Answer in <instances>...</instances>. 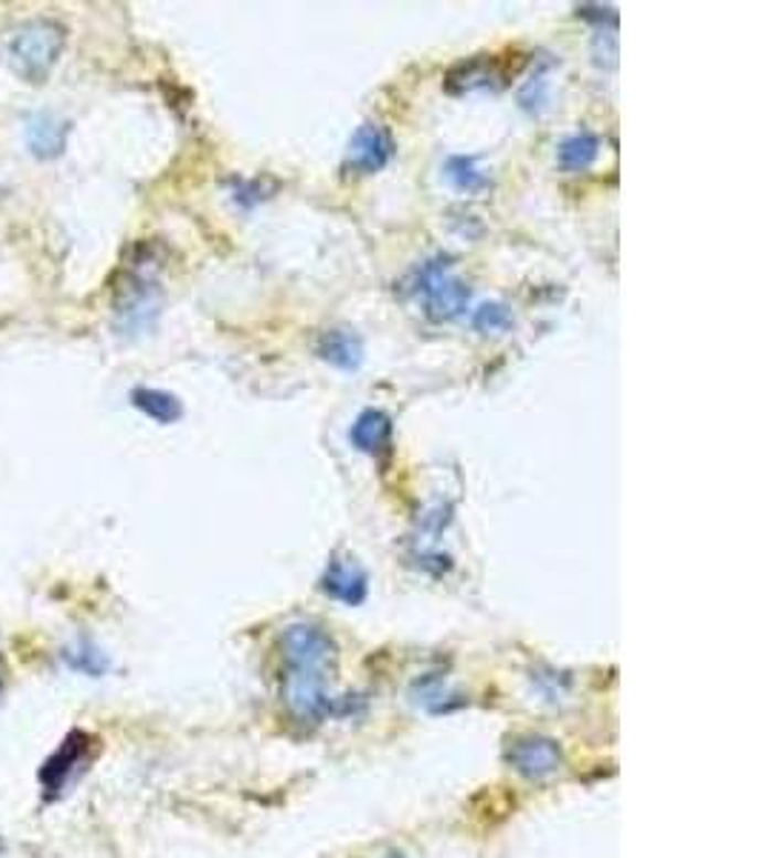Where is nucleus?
Segmentation results:
<instances>
[{"mask_svg": "<svg viewBox=\"0 0 763 858\" xmlns=\"http://www.w3.org/2000/svg\"><path fill=\"white\" fill-rule=\"evenodd\" d=\"M280 661L284 681L280 696L284 705L298 721L320 724V721L343 716L352 710L347 698L332 692L338 672V642L318 622H295L280 633Z\"/></svg>", "mask_w": 763, "mask_h": 858, "instance_id": "nucleus-1", "label": "nucleus"}, {"mask_svg": "<svg viewBox=\"0 0 763 858\" xmlns=\"http://www.w3.org/2000/svg\"><path fill=\"white\" fill-rule=\"evenodd\" d=\"M66 50V27L52 18H32L7 38V61L27 84H43Z\"/></svg>", "mask_w": 763, "mask_h": 858, "instance_id": "nucleus-2", "label": "nucleus"}, {"mask_svg": "<svg viewBox=\"0 0 763 858\" xmlns=\"http://www.w3.org/2000/svg\"><path fill=\"white\" fill-rule=\"evenodd\" d=\"M412 293L424 300V313L432 321H455L469 307L473 289L452 273L449 258L437 255V258L426 261L415 273L412 280Z\"/></svg>", "mask_w": 763, "mask_h": 858, "instance_id": "nucleus-3", "label": "nucleus"}, {"mask_svg": "<svg viewBox=\"0 0 763 858\" xmlns=\"http://www.w3.org/2000/svg\"><path fill=\"white\" fill-rule=\"evenodd\" d=\"M95 744L97 739L86 733V730H72V733L57 744L55 753L43 761L41 770H38V782H41L43 798H46V802L61 798L77 775L84 773L86 764H89L92 755H95Z\"/></svg>", "mask_w": 763, "mask_h": 858, "instance_id": "nucleus-4", "label": "nucleus"}, {"mask_svg": "<svg viewBox=\"0 0 763 858\" xmlns=\"http://www.w3.org/2000/svg\"><path fill=\"white\" fill-rule=\"evenodd\" d=\"M504 761L521 778L529 782H543V778H552L555 773H561L563 767V746L561 741L552 739V735L541 733H521L512 735L504 750Z\"/></svg>", "mask_w": 763, "mask_h": 858, "instance_id": "nucleus-5", "label": "nucleus"}, {"mask_svg": "<svg viewBox=\"0 0 763 858\" xmlns=\"http://www.w3.org/2000/svg\"><path fill=\"white\" fill-rule=\"evenodd\" d=\"M395 158V140L389 129L378 120H367L352 133L343 155V172L347 174H375L389 167Z\"/></svg>", "mask_w": 763, "mask_h": 858, "instance_id": "nucleus-6", "label": "nucleus"}, {"mask_svg": "<svg viewBox=\"0 0 763 858\" xmlns=\"http://www.w3.org/2000/svg\"><path fill=\"white\" fill-rule=\"evenodd\" d=\"M320 593L327 599L340 601L347 607H361L363 601L369 599V575L363 570V564L349 552H335L329 559L327 570L318 581Z\"/></svg>", "mask_w": 763, "mask_h": 858, "instance_id": "nucleus-7", "label": "nucleus"}, {"mask_svg": "<svg viewBox=\"0 0 763 858\" xmlns=\"http://www.w3.org/2000/svg\"><path fill=\"white\" fill-rule=\"evenodd\" d=\"M115 313L126 329H144L158 315V286L144 273H126L115 289Z\"/></svg>", "mask_w": 763, "mask_h": 858, "instance_id": "nucleus-8", "label": "nucleus"}, {"mask_svg": "<svg viewBox=\"0 0 763 858\" xmlns=\"http://www.w3.org/2000/svg\"><path fill=\"white\" fill-rule=\"evenodd\" d=\"M70 138V120L57 118L55 113H38L27 124V147L38 161H55L66 149Z\"/></svg>", "mask_w": 763, "mask_h": 858, "instance_id": "nucleus-9", "label": "nucleus"}, {"mask_svg": "<svg viewBox=\"0 0 763 858\" xmlns=\"http://www.w3.org/2000/svg\"><path fill=\"white\" fill-rule=\"evenodd\" d=\"M446 92L452 95H464V92H478V89H495V86L504 84V72H500L498 63L492 57H469V61H460L458 66H452L446 72Z\"/></svg>", "mask_w": 763, "mask_h": 858, "instance_id": "nucleus-10", "label": "nucleus"}, {"mask_svg": "<svg viewBox=\"0 0 763 858\" xmlns=\"http://www.w3.org/2000/svg\"><path fill=\"white\" fill-rule=\"evenodd\" d=\"M320 361H327L329 367L343 372L361 370L363 363V341L354 336L352 329H327L324 336L318 338V347H315Z\"/></svg>", "mask_w": 763, "mask_h": 858, "instance_id": "nucleus-11", "label": "nucleus"}, {"mask_svg": "<svg viewBox=\"0 0 763 858\" xmlns=\"http://www.w3.org/2000/svg\"><path fill=\"white\" fill-rule=\"evenodd\" d=\"M349 444L358 453L383 455L392 444V419L383 410H363L349 430Z\"/></svg>", "mask_w": 763, "mask_h": 858, "instance_id": "nucleus-12", "label": "nucleus"}, {"mask_svg": "<svg viewBox=\"0 0 763 858\" xmlns=\"http://www.w3.org/2000/svg\"><path fill=\"white\" fill-rule=\"evenodd\" d=\"M135 410H140L146 419H152L155 424H178L183 419V404L178 395L167 390H155V386H138L129 392Z\"/></svg>", "mask_w": 763, "mask_h": 858, "instance_id": "nucleus-13", "label": "nucleus"}, {"mask_svg": "<svg viewBox=\"0 0 763 858\" xmlns=\"http://www.w3.org/2000/svg\"><path fill=\"white\" fill-rule=\"evenodd\" d=\"M597 155H601V138L592 133H575L561 140V147H558V167H561L563 172H586V169L595 167Z\"/></svg>", "mask_w": 763, "mask_h": 858, "instance_id": "nucleus-14", "label": "nucleus"}, {"mask_svg": "<svg viewBox=\"0 0 763 858\" xmlns=\"http://www.w3.org/2000/svg\"><path fill=\"white\" fill-rule=\"evenodd\" d=\"M444 174L452 187L458 189V192H466V195H478V192L492 187L489 174L480 172L475 167V158H466V155H452L444 167Z\"/></svg>", "mask_w": 763, "mask_h": 858, "instance_id": "nucleus-15", "label": "nucleus"}, {"mask_svg": "<svg viewBox=\"0 0 763 858\" xmlns=\"http://www.w3.org/2000/svg\"><path fill=\"white\" fill-rule=\"evenodd\" d=\"M63 661L70 664L72 670L84 672V676L100 678L106 670H109V658L89 642V638H81L75 647H70L63 653Z\"/></svg>", "mask_w": 763, "mask_h": 858, "instance_id": "nucleus-16", "label": "nucleus"}, {"mask_svg": "<svg viewBox=\"0 0 763 858\" xmlns=\"http://www.w3.org/2000/svg\"><path fill=\"white\" fill-rule=\"evenodd\" d=\"M515 318L512 309L507 304H498V300H489V304H480L473 313V329L475 332H484V336H498V332H507L512 329Z\"/></svg>", "mask_w": 763, "mask_h": 858, "instance_id": "nucleus-17", "label": "nucleus"}, {"mask_svg": "<svg viewBox=\"0 0 763 858\" xmlns=\"http://www.w3.org/2000/svg\"><path fill=\"white\" fill-rule=\"evenodd\" d=\"M3 676H7V667H3V658H0V690H3Z\"/></svg>", "mask_w": 763, "mask_h": 858, "instance_id": "nucleus-18", "label": "nucleus"}, {"mask_svg": "<svg viewBox=\"0 0 763 858\" xmlns=\"http://www.w3.org/2000/svg\"><path fill=\"white\" fill-rule=\"evenodd\" d=\"M3 850H7V845H3V838H0V856H3Z\"/></svg>", "mask_w": 763, "mask_h": 858, "instance_id": "nucleus-19", "label": "nucleus"}, {"mask_svg": "<svg viewBox=\"0 0 763 858\" xmlns=\"http://www.w3.org/2000/svg\"><path fill=\"white\" fill-rule=\"evenodd\" d=\"M389 858H403V856H401V852H392V856H389Z\"/></svg>", "mask_w": 763, "mask_h": 858, "instance_id": "nucleus-20", "label": "nucleus"}]
</instances>
